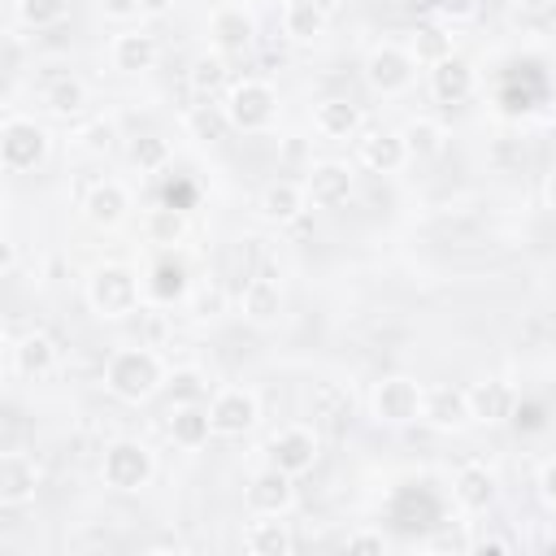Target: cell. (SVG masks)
Returning <instances> with one entry per match:
<instances>
[{"label": "cell", "instance_id": "cell-9", "mask_svg": "<svg viewBox=\"0 0 556 556\" xmlns=\"http://www.w3.org/2000/svg\"><path fill=\"white\" fill-rule=\"evenodd\" d=\"M265 452H269V465H278V469H287L291 478H300V473H308V469L317 465L321 443H317V434H313L308 426H282V430L269 434Z\"/></svg>", "mask_w": 556, "mask_h": 556}, {"label": "cell", "instance_id": "cell-37", "mask_svg": "<svg viewBox=\"0 0 556 556\" xmlns=\"http://www.w3.org/2000/svg\"><path fill=\"white\" fill-rule=\"evenodd\" d=\"M17 17L30 30H48L70 17V0H17Z\"/></svg>", "mask_w": 556, "mask_h": 556}, {"label": "cell", "instance_id": "cell-32", "mask_svg": "<svg viewBox=\"0 0 556 556\" xmlns=\"http://www.w3.org/2000/svg\"><path fill=\"white\" fill-rule=\"evenodd\" d=\"M182 126H187V135L200 139V143H217V139H226V130H235L230 117H226V104H195V109L182 117Z\"/></svg>", "mask_w": 556, "mask_h": 556}, {"label": "cell", "instance_id": "cell-29", "mask_svg": "<svg viewBox=\"0 0 556 556\" xmlns=\"http://www.w3.org/2000/svg\"><path fill=\"white\" fill-rule=\"evenodd\" d=\"M143 235H148V243H156V248H174V243L187 239V213H182L178 204H156V208H148V217H143Z\"/></svg>", "mask_w": 556, "mask_h": 556}, {"label": "cell", "instance_id": "cell-8", "mask_svg": "<svg viewBox=\"0 0 556 556\" xmlns=\"http://www.w3.org/2000/svg\"><path fill=\"white\" fill-rule=\"evenodd\" d=\"M208 417H213V434L239 439L261 421V400H256L252 387H222L208 400Z\"/></svg>", "mask_w": 556, "mask_h": 556}, {"label": "cell", "instance_id": "cell-30", "mask_svg": "<svg viewBox=\"0 0 556 556\" xmlns=\"http://www.w3.org/2000/svg\"><path fill=\"white\" fill-rule=\"evenodd\" d=\"M87 100H91V91H87V83L74 78V74L56 78V83L43 91V109H48L52 117H78V113L87 109Z\"/></svg>", "mask_w": 556, "mask_h": 556}, {"label": "cell", "instance_id": "cell-3", "mask_svg": "<svg viewBox=\"0 0 556 556\" xmlns=\"http://www.w3.org/2000/svg\"><path fill=\"white\" fill-rule=\"evenodd\" d=\"M222 104H226L230 126L243 130V135L269 130L278 122V91L265 78H239V83H230Z\"/></svg>", "mask_w": 556, "mask_h": 556}, {"label": "cell", "instance_id": "cell-26", "mask_svg": "<svg viewBox=\"0 0 556 556\" xmlns=\"http://www.w3.org/2000/svg\"><path fill=\"white\" fill-rule=\"evenodd\" d=\"M239 308L252 326H274L282 317V287L274 278H252L239 295Z\"/></svg>", "mask_w": 556, "mask_h": 556}, {"label": "cell", "instance_id": "cell-15", "mask_svg": "<svg viewBox=\"0 0 556 556\" xmlns=\"http://www.w3.org/2000/svg\"><path fill=\"white\" fill-rule=\"evenodd\" d=\"M469 413H473V421H482V426L513 421V413H517V391H513L504 378H482V382L469 387Z\"/></svg>", "mask_w": 556, "mask_h": 556}, {"label": "cell", "instance_id": "cell-5", "mask_svg": "<svg viewBox=\"0 0 556 556\" xmlns=\"http://www.w3.org/2000/svg\"><path fill=\"white\" fill-rule=\"evenodd\" d=\"M48 148H52V135L35 117H4V126H0V161H4L9 174H26V169L43 165Z\"/></svg>", "mask_w": 556, "mask_h": 556}, {"label": "cell", "instance_id": "cell-33", "mask_svg": "<svg viewBox=\"0 0 556 556\" xmlns=\"http://www.w3.org/2000/svg\"><path fill=\"white\" fill-rule=\"evenodd\" d=\"M408 52L417 56V65H426V70H430V65H439L443 56H452V35H447L443 26H430V22H426V26H417V30H413Z\"/></svg>", "mask_w": 556, "mask_h": 556}, {"label": "cell", "instance_id": "cell-6", "mask_svg": "<svg viewBox=\"0 0 556 556\" xmlns=\"http://www.w3.org/2000/svg\"><path fill=\"white\" fill-rule=\"evenodd\" d=\"M417 78V56L404 43H374L365 52V83L378 96H404Z\"/></svg>", "mask_w": 556, "mask_h": 556}, {"label": "cell", "instance_id": "cell-23", "mask_svg": "<svg viewBox=\"0 0 556 556\" xmlns=\"http://www.w3.org/2000/svg\"><path fill=\"white\" fill-rule=\"evenodd\" d=\"M169 439L178 447H204L213 434V417L208 404H169V421H165Z\"/></svg>", "mask_w": 556, "mask_h": 556}, {"label": "cell", "instance_id": "cell-14", "mask_svg": "<svg viewBox=\"0 0 556 556\" xmlns=\"http://www.w3.org/2000/svg\"><path fill=\"white\" fill-rule=\"evenodd\" d=\"M35 491H39V465H35V456L4 452L0 456V504L4 508H22V504L35 500Z\"/></svg>", "mask_w": 556, "mask_h": 556}, {"label": "cell", "instance_id": "cell-36", "mask_svg": "<svg viewBox=\"0 0 556 556\" xmlns=\"http://www.w3.org/2000/svg\"><path fill=\"white\" fill-rule=\"evenodd\" d=\"M165 387H169V404H204V395H208V378H204V369H195V365L174 369V374L165 378Z\"/></svg>", "mask_w": 556, "mask_h": 556}, {"label": "cell", "instance_id": "cell-11", "mask_svg": "<svg viewBox=\"0 0 556 556\" xmlns=\"http://www.w3.org/2000/svg\"><path fill=\"white\" fill-rule=\"evenodd\" d=\"M421 421H426L430 430H443V434H456V430L473 426V413H469V391L447 387V382L426 387V395H421Z\"/></svg>", "mask_w": 556, "mask_h": 556}, {"label": "cell", "instance_id": "cell-40", "mask_svg": "<svg viewBox=\"0 0 556 556\" xmlns=\"http://www.w3.org/2000/svg\"><path fill=\"white\" fill-rule=\"evenodd\" d=\"M343 547H348V552H387V534H382V530L361 526V530H348Z\"/></svg>", "mask_w": 556, "mask_h": 556}, {"label": "cell", "instance_id": "cell-24", "mask_svg": "<svg viewBox=\"0 0 556 556\" xmlns=\"http://www.w3.org/2000/svg\"><path fill=\"white\" fill-rule=\"evenodd\" d=\"M143 295L156 300V304H174V300H187L191 295V282H187V265L174 261V256H161L148 278H143Z\"/></svg>", "mask_w": 556, "mask_h": 556}, {"label": "cell", "instance_id": "cell-12", "mask_svg": "<svg viewBox=\"0 0 556 556\" xmlns=\"http://www.w3.org/2000/svg\"><path fill=\"white\" fill-rule=\"evenodd\" d=\"M130 208H135L130 187L117 182V178H100V182H91V191L83 195V217H87L96 230L122 226V222L130 217Z\"/></svg>", "mask_w": 556, "mask_h": 556}, {"label": "cell", "instance_id": "cell-1", "mask_svg": "<svg viewBox=\"0 0 556 556\" xmlns=\"http://www.w3.org/2000/svg\"><path fill=\"white\" fill-rule=\"evenodd\" d=\"M165 365L152 348H117L104 361V387L109 395H117L122 404H143L165 387Z\"/></svg>", "mask_w": 556, "mask_h": 556}, {"label": "cell", "instance_id": "cell-39", "mask_svg": "<svg viewBox=\"0 0 556 556\" xmlns=\"http://www.w3.org/2000/svg\"><path fill=\"white\" fill-rule=\"evenodd\" d=\"M191 313L200 317V321H213V317H222L226 313V291L217 287V282H200V287H191Z\"/></svg>", "mask_w": 556, "mask_h": 556}, {"label": "cell", "instance_id": "cell-47", "mask_svg": "<svg viewBox=\"0 0 556 556\" xmlns=\"http://www.w3.org/2000/svg\"><path fill=\"white\" fill-rule=\"evenodd\" d=\"M169 9V0H143V13L148 17H156V13H165Z\"/></svg>", "mask_w": 556, "mask_h": 556}, {"label": "cell", "instance_id": "cell-16", "mask_svg": "<svg viewBox=\"0 0 556 556\" xmlns=\"http://www.w3.org/2000/svg\"><path fill=\"white\" fill-rule=\"evenodd\" d=\"M208 35H213L222 56L226 52H243L252 43V35H256V22H252V13H243V4H217L213 17H208Z\"/></svg>", "mask_w": 556, "mask_h": 556}, {"label": "cell", "instance_id": "cell-18", "mask_svg": "<svg viewBox=\"0 0 556 556\" xmlns=\"http://www.w3.org/2000/svg\"><path fill=\"white\" fill-rule=\"evenodd\" d=\"M473 65L465 61V56H443L439 65H430V91H434V100H443V104H460V100H469L473 96Z\"/></svg>", "mask_w": 556, "mask_h": 556}, {"label": "cell", "instance_id": "cell-7", "mask_svg": "<svg viewBox=\"0 0 556 556\" xmlns=\"http://www.w3.org/2000/svg\"><path fill=\"white\" fill-rule=\"evenodd\" d=\"M421 395H426V387L417 378L391 374L369 391V413L382 426H408V421H421Z\"/></svg>", "mask_w": 556, "mask_h": 556}, {"label": "cell", "instance_id": "cell-42", "mask_svg": "<svg viewBox=\"0 0 556 556\" xmlns=\"http://www.w3.org/2000/svg\"><path fill=\"white\" fill-rule=\"evenodd\" d=\"M430 9L439 17H447V22H465V17L478 13V0H430Z\"/></svg>", "mask_w": 556, "mask_h": 556}, {"label": "cell", "instance_id": "cell-31", "mask_svg": "<svg viewBox=\"0 0 556 556\" xmlns=\"http://www.w3.org/2000/svg\"><path fill=\"white\" fill-rule=\"evenodd\" d=\"M400 135H404V148H408V156H417V161H426V156H439V152H443V139H447V130H443L434 117H408Z\"/></svg>", "mask_w": 556, "mask_h": 556}, {"label": "cell", "instance_id": "cell-21", "mask_svg": "<svg viewBox=\"0 0 556 556\" xmlns=\"http://www.w3.org/2000/svg\"><path fill=\"white\" fill-rule=\"evenodd\" d=\"M404 161H413L408 148H404V135H395V130H369L361 139V165L365 169H374V174H400Z\"/></svg>", "mask_w": 556, "mask_h": 556}, {"label": "cell", "instance_id": "cell-35", "mask_svg": "<svg viewBox=\"0 0 556 556\" xmlns=\"http://www.w3.org/2000/svg\"><path fill=\"white\" fill-rule=\"evenodd\" d=\"M169 156H174V148H169V139H161V135H139V139H130V165H135L139 174L165 169Z\"/></svg>", "mask_w": 556, "mask_h": 556}, {"label": "cell", "instance_id": "cell-2", "mask_svg": "<svg viewBox=\"0 0 556 556\" xmlns=\"http://www.w3.org/2000/svg\"><path fill=\"white\" fill-rule=\"evenodd\" d=\"M87 304H91L96 317L122 321V317H130V313L143 304V282H139V274H135L130 265L104 261V265H96L91 278H87Z\"/></svg>", "mask_w": 556, "mask_h": 556}, {"label": "cell", "instance_id": "cell-28", "mask_svg": "<svg viewBox=\"0 0 556 556\" xmlns=\"http://www.w3.org/2000/svg\"><path fill=\"white\" fill-rule=\"evenodd\" d=\"M243 547H248L252 556H287V552L295 547V539H291L287 521H278V517H256V521L243 530Z\"/></svg>", "mask_w": 556, "mask_h": 556}, {"label": "cell", "instance_id": "cell-4", "mask_svg": "<svg viewBox=\"0 0 556 556\" xmlns=\"http://www.w3.org/2000/svg\"><path fill=\"white\" fill-rule=\"evenodd\" d=\"M156 473V456L139 439H113L100 456V482L109 491H143Z\"/></svg>", "mask_w": 556, "mask_h": 556}, {"label": "cell", "instance_id": "cell-20", "mask_svg": "<svg viewBox=\"0 0 556 556\" xmlns=\"http://www.w3.org/2000/svg\"><path fill=\"white\" fill-rule=\"evenodd\" d=\"M109 61L117 74H143L156 65V39L148 30H122L109 43Z\"/></svg>", "mask_w": 556, "mask_h": 556}, {"label": "cell", "instance_id": "cell-34", "mask_svg": "<svg viewBox=\"0 0 556 556\" xmlns=\"http://www.w3.org/2000/svg\"><path fill=\"white\" fill-rule=\"evenodd\" d=\"M187 83H191V91L213 96L217 87H226V56L222 52H200L187 70Z\"/></svg>", "mask_w": 556, "mask_h": 556}, {"label": "cell", "instance_id": "cell-10", "mask_svg": "<svg viewBox=\"0 0 556 556\" xmlns=\"http://www.w3.org/2000/svg\"><path fill=\"white\" fill-rule=\"evenodd\" d=\"M243 500H248V508H252L256 517H282V513H291V504H295V478H291L287 469H278V465H265V469H256V473L248 478Z\"/></svg>", "mask_w": 556, "mask_h": 556}, {"label": "cell", "instance_id": "cell-48", "mask_svg": "<svg viewBox=\"0 0 556 556\" xmlns=\"http://www.w3.org/2000/svg\"><path fill=\"white\" fill-rule=\"evenodd\" d=\"M213 4H239V0H213Z\"/></svg>", "mask_w": 556, "mask_h": 556}, {"label": "cell", "instance_id": "cell-17", "mask_svg": "<svg viewBox=\"0 0 556 556\" xmlns=\"http://www.w3.org/2000/svg\"><path fill=\"white\" fill-rule=\"evenodd\" d=\"M452 495H456V504L465 513H486L495 504V495H500V482H495V473L486 465H460L456 478H452Z\"/></svg>", "mask_w": 556, "mask_h": 556}, {"label": "cell", "instance_id": "cell-46", "mask_svg": "<svg viewBox=\"0 0 556 556\" xmlns=\"http://www.w3.org/2000/svg\"><path fill=\"white\" fill-rule=\"evenodd\" d=\"M543 200H547V208L556 213V169L547 174V182H543Z\"/></svg>", "mask_w": 556, "mask_h": 556}, {"label": "cell", "instance_id": "cell-43", "mask_svg": "<svg viewBox=\"0 0 556 556\" xmlns=\"http://www.w3.org/2000/svg\"><path fill=\"white\" fill-rule=\"evenodd\" d=\"M539 495L556 508V456H552V460H543V469H539Z\"/></svg>", "mask_w": 556, "mask_h": 556}, {"label": "cell", "instance_id": "cell-25", "mask_svg": "<svg viewBox=\"0 0 556 556\" xmlns=\"http://www.w3.org/2000/svg\"><path fill=\"white\" fill-rule=\"evenodd\" d=\"M56 343L43 334V330H30V334H22L17 343H13V369L22 374V378H43V374H52L56 369Z\"/></svg>", "mask_w": 556, "mask_h": 556}, {"label": "cell", "instance_id": "cell-41", "mask_svg": "<svg viewBox=\"0 0 556 556\" xmlns=\"http://www.w3.org/2000/svg\"><path fill=\"white\" fill-rule=\"evenodd\" d=\"M109 22H135L143 17V0H96Z\"/></svg>", "mask_w": 556, "mask_h": 556}, {"label": "cell", "instance_id": "cell-27", "mask_svg": "<svg viewBox=\"0 0 556 556\" xmlns=\"http://www.w3.org/2000/svg\"><path fill=\"white\" fill-rule=\"evenodd\" d=\"M326 30V9L317 0H287L282 9V35L291 43H313Z\"/></svg>", "mask_w": 556, "mask_h": 556}, {"label": "cell", "instance_id": "cell-13", "mask_svg": "<svg viewBox=\"0 0 556 556\" xmlns=\"http://www.w3.org/2000/svg\"><path fill=\"white\" fill-rule=\"evenodd\" d=\"M304 191H308L313 208H339V204L352 200L356 178H352V169L343 161H313L308 178H304Z\"/></svg>", "mask_w": 556, "mask_h": 556}, {"label": "cell", "instance_id": "cell-22", "mask_svg": "<svg viewBox=\"0 0 556 556\" xmlns=\"http://www.w3.org/2000/svg\"><path fill=\"white\" fill-rule=\"evenodd\" d=\"M304 208H308V191H304V182L278 178V182H269V187L261 191V217H265V222L287 226V222H295Z\"/></svg>", "mask_w": 556, "mask_h": 556}, {"label": "cell", "instance_id": "cell-45", "mask_svg": "<svg viewBox=\"0 0 556 556\" xmlns=\"http://www.w3.org/2000/svg\"><path fill=\"white\" fill-rule=\"evenodd\" d=\"M521 13H547V9H556V0H513Z\"/></svg>", "mask_w": 556, "mask_h": 556}, {"label": "cell", "instance_id": "cell-44", "mask_svg": "<svg viewBox=\"0 0 556 556\" xmlns=\"http://www.w3.org/2000/svg\"><path fill=\"white\" fill-rule=\"evenodd\" d=\"M469 552H478V556H508L513 547L504 539H478V543H469Z\"/></svg>", "mask_w": 556, "mask_h": 556}, {"label": "cell", "instance_id": "cell-38", "mask_svg": "<svg viewBox=\"0 0 556 556\" xmlns=\"http://www.w3.org/2000/svg\"><path fill=\"white\" fill-rule=\"evenodd\" d=\"M78 148H83L87 156H104V152H113V148H117V126H113L109 117L87 122V126L78 130Z\"/></svg>", "mask_w": 556, "mask_h": 556}, {"label": "cell", "instance_id": "cell-19", "mask_svg": "<svg viewBox=\"0 0 556 556\" xmlns=\"http://www.w3.org/2000/svg\"><path fill=\"white\" fill-rule=\"evenodd\" d=\"M313 130L321 139H352L361 130V109L348 96H321L313 104Z\"/></svg>", "mask_w": 556, "mask_h": 556}]
</instances>
